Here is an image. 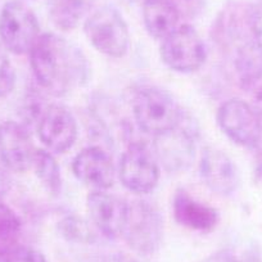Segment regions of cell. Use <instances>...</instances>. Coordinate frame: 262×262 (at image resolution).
<instances>
[{
    "mask_svg": "<svg viewBox=\"0 0 262 262\" xmlns=\"http://www.w3.org/2000/svg\"><path fill=\"white\" fill-rule=\"evenodd\" d=\"M29 55L35 80L53 97H64L84 86L89 80L90 64L86 55L59 35H40Z\"/></svg>",
    "mask_w": 262,
    "mask_h": 262,
    "instance_id": "6da1fadb",
    "label": "cell"
},
{
    "mask_svg": "<svg viewBox=\"0 0 262 262\" xmlns=\"http://www.w3.org/2000/svg\"><path fill=\"white\" fill-rule=\"evenodd\" d=\"M133 115L140 130L153 138L173 130L184 120L172 95L153 86L138 90L133 99Z\"/></svg>",
    "mask_w": 262,
    "mask_h": 262,
    "instance_id": "7a4b0ae2",
    "label": "cell"
},
{
    "mask_svg": "<svg viewBox=\"0 0 262 262\" xmlns=\"http://www.w3.org/2000/svg\"><path fill=\"white\" fill-rule=\"evenodd\" d=\"M121 236L142 256L158 251L163 239V219L153 203L137 200L127 202V213Z\"/></svg>",
    "mask_w": 262,
    "mask_h": 262,
    "instance_id": "3957f363",
    "label": "cell"
},
{
    "mask_svg": "<svg viewBox=\"0 0 262 262\" xmlns=\"http://www.w3.org/2000/svg\"><path fill=\"white\" fill-rule=\"evenodd\" d=\"M84 32L90 44L111 58H122L130 47V32L123 17L116 8L100 7L85 19Z\"/></svg>",
    "mask_w": 262,
    "mask_h": 262,
    "instance_id": "277c9868",
    "label": "cell"
},
{
    "mask_svg": "<svg viewBox=\"0 0 262 262\" xmlns=\"http://www.w3.org/2000/svg\"><path fill=\"white\" fill-rule=\"evenodd\" d=\"M162 62L179 74H191L205 64L207 49L193 26L183 24L162 40L160 48Z\"/></svg>",
    "mask_w": 262,
    "mask_h": 262,
    "instance_id": "5b68a950",
    "label": "cell"
},
{
    "mask_svg": "<svg viewBox=\"0 0 262 262\" xmlns=\"http://www.w3.org/2000/svg\"><path fill=\"white\" fill-rule=\"evenodd\" d=\"M34 12L22 2H8L0 12V42L13 54H29L40 36Z\"/></svg>",
    "mask_w": 262,
    "mask_h": 262,
    "instance_id": "8992f818",
    "label": "cell"
},
{
    "mask_svg": "<svg viewBox=\"0 0 262 262\" xmlns=\"http://www.w3.org/2000/svg\"><path fill=\"white\" fill-rule=\"evenodd\" d=\"M160 175V163L147 144H128L118 165V178L127 190L135 194L150 193L157 186Z\"/></svg>",
    "mask_w": 262,
    "mask_h": 262,
    "instance_id": "52a82bcc",
    "label": "cell"
},
{
    "mask_svg": "<svg viewBox=\"0 0 262 262\" xmlns=\"http://www.w3.org/2000/svg\"><path fill=\"white\" fill-rule=\"evenodd\" d=\"M224 134L241 147L256 149L262 139V126L251 104L242 99H229L220 105L216 115Z\"/></svg>",
    "mask_w": 262,
    "mask_h": 262,
    "instance_id": "ba28073f",
    "label": "cell"
},
{
    "mask_svg": "<svg viewBox=\"0 0 262 262\" xmlns=\"http://www.w3.org/2000/svg\"><path fill=\"white\" fill-rule=\"evenodd\" d=\"M37 137L50 153L60 155L71 149L77 138V123L69 108L49 104L36 122Z\"/></svg>",
    "mask_w": 262,
    "mask_h": 262,
    "instance_id": "9c48e42d",
    "label": "cell"
},
{
    "mask_svg": "<svg viewBox=\"0 0 262 262\" xmlns=\"http://www.w3.org/2000/svg\"><path fill=\"white\" fill-rule=\"evenodd\" d=\"M195 137L184 120L173 130L155 137L153 153L158 163L170 172H181L189 168L195 157Z\"/></svg>",
    "mask_w": 262,
    "mask_h": 262,
    "instance_id": "30bf717a",
    "label": "cell"
},
{
    "mask_svg": "<svg viewBox=\"0 0 262 262\" xmlns=\"http://www.w3.org/2000/svg\"><path fill=\"white\" fill-rule=\"evenodd\" d=\"M86 210L100 236L110 241L121 236L127 213L126 201L105 190H94L86 198Z\"/></svg>",
    "mask_w": 262,
    "mask_h": 262,
    "instance_id": "8fae6325",
    "label": "cell"
},
{
    "mask_svg": "<svg viewBox=\"0 0 262 262\" xmlns=\"http://www.w3.org/2000/svg\"><path fill=\"white\" fill-rule=\"evenodd\" d=\"M36 149L27 127L14 121L0 123V161L12 172L32 168Z\"/></svg>",
    "mask_w": 262,
    "mask_h": 262,
    "instance_id": "7c38bea8",
    "label": "cell"
},
{
    "mask_svg": "<svg viewBox=\"0 0 262 262\" xmlns=\"http://www.w3.org/2000/svg\"><path fill=\"white\" fill-rule=\"evenodd\" d=\"M72 172L79 181L94 190L112 188L116 178L112 158L100 147H88L72 161Z\"/></svg>",
    "mask_w": 262,
    "mask_h": 262,
    "instance_id": "4fadbf2b",
    "label": "cell"
},
{
    "mask_svg": "<svg viewBox=\"0 0 262 262\" xmlns=\"http://www.w3.org/2000/svg\"><path fill=\"white\" fill-rule=\"evenodd\" d=\"M200 172L207 188L221 196L233 195L241 183L234 161L216 148H206L201 158Z\"/></svg>",
    "mask_w": 262,
    "mask_h": 262,
    "instance_id": "5bb4252c",
    "label": "cell"
},
{
    "mask_svg": "<svg viewBox=\"0 0 262 262\" xmlns=\"http://www.w3.org/2000/svg\"><path fill=\"white\" fill-rule=\"evenodd\" d=\"M173 217L180 225L200 233H208L219 223V212L211 206L195 200L184 189L176 190L172 198Z\"/></svg>",
    "mask_w": 262,
    "mask_h": 262,
    "instance_id": "9a60e30c",
    "label": "cell"
},
{
    "mask_svg": "<svg viewBox=\"0 0 262 262\" xmlns=\"http://www.w3.org/2000/svg\"><path fill=\"white\" fill-rule=\"evenodd\" d=\"M181 16L168 0H144L143 21L148 34L163 40L180 26Z\"/></svg>",
    "mask_w": 262,
    "mask_h": 262,
    "instance_id": "2e32d148",
    "label": "cell"
},
{
    "mask_svg": "<svg viewBox=\"0 0 262 262\" xmlns=\"http://www.w3.org/2000/svg\"><path fill=\"white\" fill-rule=\"evenodd\" d=\"M233 64L236 79L243 89H252L262 82V49L253 40H246L236 45Z\"/></svg>",
    "mask_w": 262,
    "mask_h": 262,
    "instance_id": "e0dca14e",
    "label": "cell"
},
{
    "mask_svg": "<svg viewBox=\"0 0 262 262\" xmlns=\"http://www.w3.org/2000/svg\"><path fill=\"white\" fill-rule=\"evenodd\" d=\"M97 0H45L48 16L57 29L70 31L90 13Z\"/></svg>",
    "mask_w": 262,
    "mask_h": 262,
    "instance_id": "ac0fdd59",
    "label": "cell"
},
{
    "mask_svg": "<svg viewBox=\"0 0 262 262\" xmlns=\"http://www.w3.org/2000/svg\"><path fill=\"white\" fill-rule=\"evenodd\" d=\"M32 168L44 188L52 195H59L62 190V175L53 153L47 149H36Z\"/></svg>",
    "mask_w": 262,
    "mask_h": 262,
    "instance_id": "d6986e66",
    "label": "cell"
},
{
    "mask_svg": "<svg viewBox=\"0 0 262 262\" xmlns=\"http://www.w3.org/2000/svg\"><path fill=\"white\" fill-rule=\"evenodd\" d=\"M58 231L66 241L76 244H94L99 239L93 224L76 215L64 216L58 223Z\"/></svg>",
    "mask_w": 262,
    "mask_h": 262,
    "instance_id": "ffe728a7",
    "label": "cell"
},
{
    "mask_svg": "<svg viewBox=\"0 0 262 262\" xmlns=\"http://www.w3.org/2000/svg\"><path fill=\"white\" fill-rule=\"evenodd\" d=\"M22 223L17 213L6 203L0 202V256L19 247Z\"/></svg>",
    "mask_w": 262,
    "mask_h": 262,
    "instance_id": "44dd1931",
    "label": "cell"
},
{
    "mask_svg": "<svg viewBox=\"0 0 262 262\" xmlns=\"http://www.w3.org/2000/svg\"><path fill=\"white\" fill-rule=\"evenodd\" d=\"M16 86V71L9 59L8 50L0 42V98L11 94Z\"/></svg>",
    "mask_w": 262,
    "mask_h": 262,
    "instance_id": "7402d4cb",
    "label": "cell"
},
{
    "mask_svg": "<svg viewBox=\"0 0 262 262\" xmlns=\"http://www.w3.org/2000/svg\"><path fill=\"white\" fill-rule=\"evenodd\" d=\"M0 262H47L44 254L30 247L19 246L0 256Z\"/></svg>",
    "mask_w": 262,
    "mask_h": 262,
    "instance_id": "603a6c76",
    "label": "cell"
},
{
    "mask_svg": "<svg viewBox=\"0 0 262 262\" xmlns=\"http://www.w3.org/2000/svg\"><path fill=\"white\" fill-rule=\"evenodd\" d=\"M172 6L178 9L181 18L190 19L200 16L203 11L206 4V0H168Z\"/></svg>",
    "mask_w": 262,
    "mask_h": 262,
    "instance_id": "cb8c5ba5",
    "label": "cell"
},
{
    "mask_svg": "<svg viewBox=\"0 0 262 262\" xmlns=\"http://www.w3.org/2000/svg\"><path fill=\"white\" fill-rule=\"evenodd\" d=\"M251 37L262 49V6L251 7Z\"/></svg>",
    "mask_w": 262,
    "mask_h": 262,
    "instance_id": "d4e9b609",
    "label": "cell"
},
{
    "mask_svg": "<svg viewBox=\"0 0 262 262\" xmlns=\"http://www.w3.org/2000/svg\"><path fill=\"white\" fill-rule=\"evenodd\" d=\"M249 104H251L254 115L257 116V118H258L259 123L262 126V82L254 88L253 98H252V102Z\"/></svg>",
    "mask_w": 262,
    "mask_h": 262,
    "instance_id": "484cf974",
    "label": "cell"
},
{
    "mask_svg": "<svg viewBox=\"0 0 262 262\" xmlns=\"http://www.w3.org/2000/svg\"><path fill=\"white\" fill-rule=\"evenodd\" d=\"M203 262H242L233 252L229 251H221L217 253L212 254L211 257H208L207 259H205Z\"/></svg>",
    "mask_w": 262,
    "mask_h": 262,
    "instance_id": "4316f807",
    "label": "cell"
},
{
    "mask_svg": "<svg viewBox=\"0 0 262 262\" xmlns=\"http://www.w3.org/2000/svg\"><path fill=\"white\" fill-rule=\"evenodd\" d=\"M104 262H138V261L125 253H116V254H112V256L107 257Z\"/></svg>",
    "mask_w": 262,
    "mask_h": 262,
    "instance_id": "83f0119b",
    "label": "cell"
}]
</instances>
